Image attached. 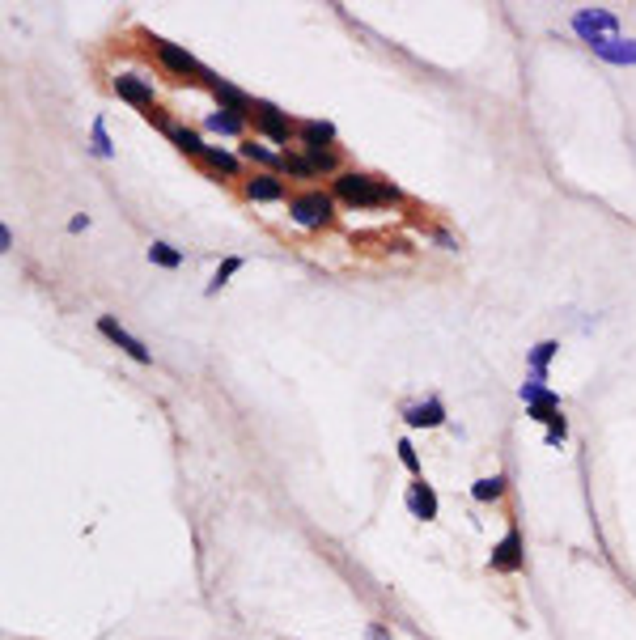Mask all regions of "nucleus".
I'll return each instance as SVG.
<instances>
[{
  "label": "nucleus",
  "instance_id": "f257e3e1",
  "mask_svg": "<svg viewBox=\"0 0 636 640\" xmlns=\"http://www.w3.org/2000/svg\"><path fill=\"white\" fill-rule=\"evenodd\" d=\"M335 196L353 208H386V204H399V191L391 183H382L374 174H361V170H344L335 178Z\"/></svg>",
  "mask_w": 636,
  "mask_h": 640
},
{
  "label": "nucleus",
  "instance_id": "f03ea898",
  "mask_svg": "<svg viewBox=\"0 0 636 640\" xmlns=\"http://www.w3.org/2000/svg\"><path fill=\"white\" fill-rule=\"evenodd\" d=\"M289 212H293L297 225L323 229V225H331V217H335V199H331L327 191H297V196L289 199Z\"/></svg>",
  "mask_w": 636,
  "mask_h": 640
},
{
  "label": "nucleus",
  "instance_id": "7ed1b4c3",
  "mask_svg": "<svg viewBox=\"0 0 636 640\" xmlns=\"http://www.w3.org/2000/svg\"><path fill=\"white\" fill-rule=\"evenodd\" d=\"M153 51H158V60L166 64L174 76H204V81L212 76L209 68L196 60V56H187L183 47H174V43H166V38H153Z\"/></svg>",
  "mask_w": 636,
  "mask_h": 640
},
{
  "label": "nucleus",
  "instance_id": "20e7f679",
  "mask_svg": "<svg viewBox=\"0 0 636 640\" xmlns=\"http://www.w3.org/2000/svg\"><path fill=\"white\" fill-rule=\"evenodd\" d=\"M573 30L581 38H586L590 47L594 43H602V38H615V30H620V22H615V13H602V9H586L573 17Z\"/></svg>",
  "mask_w": 636,
  "mask_h": 640
},
{
  "label": "nucleus",
  "instance_id": "39448f33",
  "mask_svg": "<svg viewBox=\"0 0 636 640\" xmlns=\"http://www.w3.org/2000/svg\"><path fill=\"white\" fill-rule=\"evenodd\" d=\"M251 124H255V132H263L268 140H276V145H289V136H293V124H289V119L272 107V102H255Z\"/></svg>",
  "mask_w": 636,
  "mask_h": 640
},
{
  "label": "nucleus",
  "instance_id": "423d86ee",
  "mask_svg": "<svg viewBox=\"0 0 636 640\" xmlns=\"http://www.w3.org/2000/svg\"><path fill=\"white\" fill-rule=\"evenodd\" d=\"M209 86H212V94H217L221 111L238 115V119H251V111H255V102L246 98L242 89H238V86H230V81H221V76H209Z\"/></svg>",
  "mask_w": 636,
  "mask_h": 640
},
{
  "label": "nucleus",
  "instance_id": "0eeeda50",
  "mask_svg": "<svg viewBox=\"0 0 636 640\" xmlns=\"http://www.w3.org/2000/svg\"><path fill=\"white\" fill-rule=\"evenodd\" d=\"M497 573H518L522 568V534L518 530H509L497 547H492V560H488Z\"/></svg>",
  "mask_w": 636,
  "mask_h": 640
},
{
  "label": "nucleus",
  "instance_id": "6e6552de",
  "mask_svg": "<svg viewBox=\"0 0 636 640\" xmlns=\"http://www.w3.org/2000/svg\"><path fill=\"white\" fill-rule=\"evenodd\" d=\"M115 94H119L123 102H132V107H140V111H153V86L149 81H140V76H132V73H123V76H115Z\"/></svg>",
  "mask_w": 636,
  "mask_h": 640
},
{
  "label": "nucleus",
  "instance_id": "1a4fd4ad",
  "mask_svg": "<svg viewBox=\"0 0 636 640\" xmlns=\"http://www.w3.org/2000/svg\"><path fill=\"white\" fill-rule=\"evenodd\" d=\"M98 331L107 335V340H110V344H115V348H123V352H128V357H132V361H149V348L140 344L136 335H128V331H123V327H119V322H115V319H98Z\"/></svg>",
  "mask_w": 636,
  "mask_h": 640
},
{
  "label": "nucleus",
  "instance_id": "9d476101",
  "mask_svg": "<svg viewBox=\"0 0 636 640\" xmlns=\"http://www.w3.org/2000/svg\"><path fill=\"white\" fill-rule=\"evenodd\" d=\"M407 509H412L416 517H425V522H433V517H437V493H433L428 483L416 480L412 488H407Z\"/></svg>",
  "mask_w": 636,
  "mask_h": 640
},
{
  "label": "nucleus",
  "instance_id": "9b49d317",
  "mask_svg": "<svg viewBox=\"0 0 636 640\" xmlns=\"http://www.w3.org/2000/svg\"><path fill=\"white\" fill-rule=\"evenodd\" d=\"M407 424H412V429H437V424H446V407H441L437 399L412 403L407 407Z\"/></svg>",
  "mask_w": 636,
  "mask_h": 640
},
{
  "label": "nucleus",
  "instance_id": "f8f14e48",
  "mask_svg": "<svg viewBox=\"0 0 636 640\" xmlns=\"http://www.w3.org/2000/svg\"><path fill=\"white\" fill-rule=\"evenodd\" d=\"M242 191H246V199H284V183L276 174H255V178H246Z\"/></svg>",
  "mask_w": 636,
  "mask_h": 640
},
{
  "label": "nucleus",
  "instance_id": "ddd939ff",
  "mask_svg": "<svg viewBox=\"0 0 636 640\" xmlns=\"http://www.w3.org/2000/svg\"><path fill=\"white\" fill-rule=\"evenodd\" d=\"M594 51L611 64H636V38H602L594 43Z\"/></svg>",
  "mask_w": 636,
  "mask_h": 640
},
{
  "label": "nucleus",
  "instance_id": "4468645a",
  "mask_svg": "<svg viewBox=\"0 0 636 640\" xmlns=\"http://www.w3.org/2000/svg\"><path fill=\"white\" fill-rule=\"evenodd\" d=\"M242 157H246V161H255V166H263V170H268V174L284 170V157H276L272 148L255 145V140H246V145H242Z\"/></svg>",
  "mask_w": 636,
  "mask_h": 640
},
{
  "label": "nucleus",
  "instance_id": "2eb2a0df",
  "mask_svg": "<svg viewBox=\"0 0 636 640\" xmlns=\"http://www.w3.org/2000/svg\"><path fill=\"white\" fill-rule=\"evenodd\" d=\"M297 136L306 140V148H327L331 140H335V127H331V124H318V119H310V124L297 127Z\"/></svg>",
  "mask_w": 636,
  "mask_h": 640
},
{
  "label": "nucleus",
  "instance_id": "dca6fc26",
  "mask_svg": "<svg viewBox=\"0 0 636 640\" xmlns=\"http://www.w3.org/2000/svg\"><path fill=\"white\" fill-rule=\"evenodd\" d=\"M166 136H170L174 145L183 148L187 157H204V148H209V145H204V140H200V132H191V127H179V124H174Z\"/></svg>",
  "mask_w": 636,
  "mask_h": 640
},
{
  "label": "nucleus",
  "instance_id": "f3484780",
  "mask_svg": "<svg viewBox=\"0 0 636 640\" xmlns=\"http://www.w3.org/2000/svg\"><path fill=\"white\" fill-rule=\"evenodd\" d=\"M281 157H284V170L297 174V178H318V174H323L310 153H281Z\"/></svg>",
  "mask_w": 636,
  "mask_h": 640
},
{
  "label": "nucleus",
  "instance_id": "a211bd4d",
  "mask_svg": "<svg viewBox=\"0 0 636 640\" xmlns=\"http://www.w3.org/2000/svg\"><path fill=\"white\" fill-rule=\"evenodd\" d=\"M200 161H209L212 170H221V174H230V178H238V157H233V153H221V148H204V157Z\"/></svg>",
  "mask_w": 636,
  "mask_h": 640
},
{
  "label": "nucleus",
  "instance_id": "6ab92c4d",
  "mask_svg": "<svg viewBox=\"0 0 636 640\" xmlns=\"http://www.w3.org/2000/svg\"><path fill=\"white\" fill-rule=\"evenodd\" d=\"M149 263H158V268H179L183 255L174 247H166V242H153V247H149Z\"/></svg>",
  "mask_w": 636,
  "mask_h": 640
},
{
  "label": "nucleus",
  "instance_id": "aec40b11",
  "mask_svg": "<svg viewBox=\"0 0 636 640\" xmlns=\"http://www.w3.org/2000/svg\"><path fill=\"white\" fill-rule=\"evenodd\" d=\"M505 493V475H492V480H479L476 488H471V496L476 501H497V496Z\"/></svg>",
  "mask_w": 636,
  "mask_h": 640
},
{
  "label": "nucleus",
  "instance_id": "412c9836",
  "mask_svg": "<svg viewBox=\"0 0 636 640\" xmlns=\"http://www.w3.org/2000/svg\"><path fill=\"white\" fill-rule=\"evenodd\" d=\"M551 357H556V344H551V340H548V344H539L535 352H530V370H535V382H543V370H548V361H551Z\"/></svg>",
  "mask_w": 636,
  "mask_h": 640
},
{
  "label": "nucleus",
  "instance_id": "4be33fe9",
  "mask_svg": "<svg viewBox=\"0 0 636 640\" xmlns=\"http://www.w3.org/2000/svg\"><path fill=\"white\" fill-rule=\"evenodd\" d=\"M209 127L212 132H242V119L230 111H217V115H209Z\"/></svg>",
  "mask_w": 636,
  "mask_h": 640
},
{
  "label": "nucleus",
  "instance_id": "5701e85b",
  "mask_svg": "<svg viewBox=\"0 0 636 640\" xmlns=\"http://www.w3.org/2000/svg\"><path fill=\"white\" fill-rule=\"evenodd\" d=\"M238 268H242V259H225V263H221V268H217V276H212L209 293H217L221 284H230V276H233V271H238Z\"/></svg>",
  "mask_w": 636,
  "mask_h": 640
},
{
  "label": "nucleus",
  "instance_id": "b1692460",
  "mask_svg": "<svg viewBox=\"0 0 636 640\" xmlns=\"http://www.w3.org/2000/svg\"><path fill=\"white\" fill-rule=\"evenodd\" d=\"M564 437H569V424H564V416L556 411V416L548 420V445H560Z\"/></svg>",
  "mask_w": 636,
  "mask_h": 640
},
{
  "label": "nucleus",
  "instance_id": "393cba45",
  "mask_svg": "<svg viewBox=\"0 0 636 640\" xmlns=\"http://www.w3.org/2000/svg\"><path fill=\"white\" fill-rule=\"evenodd\" d=\"M94 153H98V157H110V140H107V124H102V119H94Z\"/></svg>",
  "mask_w": 636,
  "mask_h": 640
},
{
  "label": "nucleus",
  "instance_id": "a878e982",
  "mask_svg": "<svg viewBox=\"0 0 636 640\" xmlns=\"http://www.w3.org/2000/svg\"><path fill=\"white\" fill-rule=\"evenodd\" d=\"M399 458H404L407 471H420V458H416V450H412V442H399Z\"/></svg>",
  "mask_w": 636,
  "mask_h": 640
},
{
  "label": "nucleus",
  "instance_id": "bb28decb",
  "mask_svg": "<svg viewBox=\"0 0 636 640\" xmlns=\"http://www.w3.org/2000/svg\"><path fill=\"white\" fill-rule=\"evenodd\" d=\"M369 640H386V636H382V628H369Z\"/></svg>",
  "mask_w": 636,
  "mask_h": 640
}]
</instances>
